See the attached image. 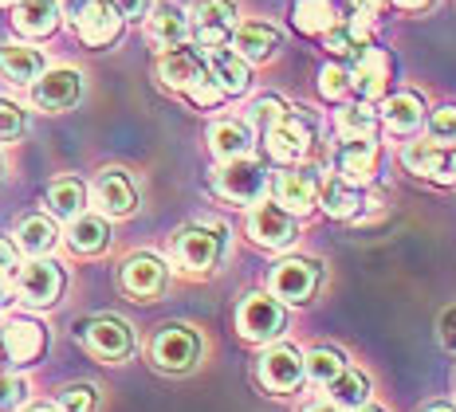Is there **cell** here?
<instances>
[{"mask_svg":"<svg viewBox=\"0 0 456 412\" xmlns=\"http://www.w3.org/2000/svg\"><path fill=\"white\" fill-rule=\"evenodd\" d=\"M16 271H20V247L0 239V283H12Z\"/></svg>","mask_w":456,"mask_h":412,"instance_id":"f6af8a7d","label":"cell"},{"mask_svg":"<svg viewBox=\"0 0 456 412\" xmlns=\"http://www.w3.org/2000/svg\"><path fill=\"white\" fill-rule=\"evenodd\" d=\"M94 405H99V392H94L91 385H68L60 392L63 412H94Z\"/></svg>","mask_w":456,"mask_h":412,"instance_id":"60d3db41","label":"cell"},{"mask_svg":"<svg viewBox=\"0 0 456 412\" xmlns=\"http://www.w3.org/2000/svg\"><path fill=\"white\" fill-rule=\"evenodd\" d=\"M441 342L456 353V306H449V311L441 314Z\"/></svg>","mask_w":456,"mask_h":412,"instance_id":"7dc6e473","label":"cell"},{"mask_svg":"<svg viewBox=\"0 0 456 412\" xmlns=\"http://www.w3.org/2000/svg\"><path fill=\"white\" fill-rule=\"evenodd\" d=\"M185 94H189V102H193V107H201V110H213V107H221V102L228 99V94H224V91L213 83V75H208V71H205L201 79H197V83H193V87H189Z\"/></svg>","mask_w":456,"mask_h":412,"instance_id":"ab89813d","label":"cell"},{"mask_svg":"<svg viewBox=\"0 0 456 412\" xmlns=\"http://www.w3.org/2000/svg\"><path fill=\"white\" fill-rule=\"evenodd\" d=\"M0 71H4V79L20 83V87H32L47 71V55L32 44H0Z\"/></svg>","mask_w":456,"mask_h":412,"instance_id":"d4e9b609","label":"cell"},{"mask_svg":"<svg viewBox=\"0 0 456 412\" xmlns=\"http://www.w3.org/2000/svg\"><path fill=\"white\" fill-rule=\"evenodd\" d=\"M394 4H397V8H429L433 0H394Z\"/></svg>","mask_w":456,"mask_h":412,"instance_id":"f907efd6","label":"cell"},{"mask_svg":"<svg viewBox=\"0 0 456 412\" xmlns=\"http://www.w3.org/2000/svg\"><path fill=\"white\" fill-rule=\"evenodd\" d=\"M94 205L102 216H130L138 208V189L122 169H102L94 181Z\"/></svg>","mask_w":456,"mask_h":412,"instance_id":"d6986e66","label":"cell"},{"mask_svg":"<svg viewBox=\"0 0 456 412\" xmlns=\"http://www.w3.org/2000/svg\"><path fill=\"white\" fill-rule=\"evenodd\" d=\"M319 279H322L319 263L315 260H299V255H296V260H280L272 267L268 287H272V295L283 306H303L311 295H315Z\"/></svg>","mask_w":456,"mask_h":412,"instance_id":"30bf717a","label":"cell"},{"mask_svg":"<svg viewBox=\"0 0 456 412\" xmlns=\"http://www.w3.org/2000/svg\"><path fill=\"white\" fill-rule=\"evenodd\" d=\"M338 12L330 0H299L296 12H291V24L299 28L303 36H327L330 28H335Z\"/></svg>","mask_w":456,"mask_h":412,"instance_id":"836d02e7","label":"cell"},{"mask_svg":"<svg viewBox=\"0 0 456 412\" xmlns=\"http://www.w3.org/2000/svg\"><path fill=\"white\" fill-rule=\"evenodd\" d=\"M307 369H303V353L296 346H272L260 358V381L272 392H291L303 385Z\"/></svg>","mask_w":456,"mask_h":412,"instance_id":"2e32d148","label":"cell"},{"mask_svg":"<svg viewBox=\"0 0 456 412\" xmlns=\"http://www.w3.org/2000/svg\"><path fill=\"white\" fill-rule=\"evenodd\" d=\"M79 334H83V346L102 361H126L134 353V330L122 319H114V314H99V319L83 322Z\"/></svg>","mask_w":456,"mask_h":412,"instance_id":"ba28073f","label":"cell"},{"mask_svg":"<svg viewBox=\"0 0 456 412\" xmlns=\"http://www.w3.org/2000/svg\"><path fill=\"white\" fill-rule=\"evenodd\" d=\"M275 47H280V32H275V24H268V20H244V24H236L232 52L240 55V60L268 63L272 55H275Z\"/></svg>","mask_w":456,"mask_h":412,"instance_id":"cb8c5ba5","label":"cell"},{"mask_svg":"<svg viewBox=\"0 0 456 412\" xmlns=\"http://www.w3.org/2000/svg\"><path fill=\"white\" fill-rule=\"evenodd\" d=\"M12 287H16V295H20V303L52 306L55 299H60V291H63V267L55 260L36 255V260H28L20 271L12 275Z\"/></svg>","mask_w":456,"mask_h":412,"instance_id":"9c48e42d","label":"cell"},{"mask_svg":"<svg viewBox=\"0 0 456 412\" xmlns=\"http://www.w3.org/2000/svg\"><path fill=\"white\" fill-rule=\"evenodd\" d=\"M24 400H28V381L24 377H12V373H4V377H0V412L24 408Z\"/></svg>","mask_w":456,"mask_h":412,"instance_id":"b9f144b4","label":"cell"},{"mask_svg":"<svg viewBox=\"0 0 456 412\" xmlns=\"http://www.w3.org/2000/svg\"><path fill=\"white\" fill-rule=\"evenodd\" d=\"M425 412H456V408H452V405H429Z\"/></svg>","mask_w":456,"mask_h":412,"instance_id":"f5cc1de1","label":"cell"},{"mask_svg":"<svg viewBox=\"0 0 456 412\" xmlns=\"http://www.w3.org/2000/svg\"><path fill=\"white\" fill-rule=\"evenodd\" d=\"M319 91H322V99H330V102H346L350 94V71L346 67H338V63H330V67H322L319 71Z\"/></svg>","mask_w":456,"mask_h":412,"instance_id":"f35d334b","label":"cell"},{"mask_svg":"<svg viewBox=\"0 0 456 412\" xmlns=\"http://www.w3.org/2000/svg\"><path fill=\"white\" fill-rule=\"evenodd\" d=\"M382 122L389 133H397V138H410V133L421 130L425 122V99L413 91H402V94H389L386 107H382Z\"/></svg>","mask_w":456,"mask_h":412,"instance_id":"4316f807","label":"cell"},{"mask_svg":"<svg viewBox=\"0 0 456 412\" xmlns=\"http://www.w3.org/2000/svg\"><path fill=\"white\" fill-rule=\"evenodd\" d=\"M346 71H350V91H358L362 102H374L389 94V55L378 52V47L358 52Z\"/></svg>","mask_w":456,"mask_h":412,"instance_id":"9a60e30c","label":"cell"},{"mask_svg":"<svg viewBox=\"0 0 456 412\" xmlns=\"http://www.w3.org/2000/svg\"><path fill=\"white\" fill-rule=\"evenodd\" d=\"M24 126H28L24 110L16 107L12 99H0V141H12V138H20Z\"/></svg>","mask_w":456,"mask_h":412,"instance_id":"7bdbcfd3","label":"cell"},{"mask_svg":"<svg viewBox=\"0 0 456 412\" xmlns=\"http://www.w3.org/2000/svg\"><path fill=\"white\" fill-rule=\"evenodd\" d=\"M322 40H327L330 55H338V60H354L358 52H366L370 47V24L358 20V16H350V20H335V28H330Z\"/></svg>","mask_w":456,"mask_h":412,"instance_id":"4dcf8cb0","label":"cell"},{"mask_svg":"<svg viewBox=\"0 0 456 412\" xmlns=\"http://www.w3.org/2000/svg\"><path fill=\"white\" fill-rule=\"evenodd\" d=\"M79 99H83V75L75 67H52V71H44L32 83V102L40 110L60 114V110H71Z\"/></svg>","mask_w":456,"mask_h":412,"instance_id":"4fadbf2b","label":"cell"},{"mask_svg":"<svg viewBox=\"0 0 456 412\" xmlns=\"http://www.w3.org/2000/svg\"><path fill=\"white\" fill-rule=\"evenodd\" d=\"M362 205H366V193L358 185H350V181H342V177H330L327 185L319 189V208L335 220L362 216Z\"/></svg>","mask_w":456,"mask_h":412,"instance_id":"f1b7e54d","label":"cell"},{"mask_svg":"<svg viewBox=\"0 0 456 412\" xmlns=\"http://www.w3.org/2000/svg\"><path fill=\"white\" fill-rule=\"evenodd\" d=\"M205 71L213 75V83L221 87L224 94H244L252 87V67L248 60H240V55L232 52V47H213V52H205Z\"/></svg>","mask_w":456,"mask_h":412,"instance_id":"44dd1931","label":"cell"},{"mask_svg":"<svg viewBox=\"0 0 456 412\" xmlns=\"http://www.w3.org/2000/svg\"><path fill=\"white\" fill-rule=\"evenodd\" d=\"M335 130L342 141H358V138H374L378 130V114L366 107V102H358V107H342L335 114Z\"/></svg>","mask_w":456,"mask_h":412,"instance_id":"d590c367","label":"cell"},{"mask_svg":"<svg viewBox=\"0 0 456 412\" xmlns=\"http://www.w3.org/2000/svg\"><path fill=\"white\" fill-rule=\"evenodd\" d=\"M60 244V232H55V224L47 216H24L20 228H16V247H20L24 255H47L52 247Z\"/></svg>","mask_w":456,"mask_h":412,"instance_id":"d6a6232c","label":"cell"},{"mask_svg":"<svg viewBox=\"0 0 456 412\" xmlns=\"http://www.w3.org/2000/svg\"><path fill=\"white\" fill-rule=\"evenodd\" d=\"M275 205L288 208L291 216H307L319 208V189H322V177L315 169H296L288 166L280 177H275Z\"/></svg>","mask_w":456,"mask_h":412,"instance_id":"7c38bea8","label":"cell"},{"mask_svg":"<svg viewBox=\"0 0 456 412\" xmlns=\"http://www.w3.org/2000/svg\"><path fill=\"white\" fill-rule=\"evenodd\" d=\"M236 330H240V338L264 346V342H275L288 330V311H283V303L275 299V295L256 291L240 303V311H236Z\"/></svg>","mask_w":456,"mask_h":412,"instance_id":"277c9868","label":"cell"},{"mask_svg":"<svg viewBox=\"0 0 456 412\" xmlns=\"http://www.w3.org/2000/svg\"><path fill=\"white\" fill-rule=\"evenodd\" d=\"M402 166L413 177H425L433 185H456V146L452 141H410L402 149Z\"/></svg>","mask_w":456,"mask_h":412,"instance_id":"5b68a950","label":"cell"},{"mask_svg":"<svg viewBox=\"0 0 456 412\" xmlns=\"http://www.w3.org/2000/svg\"><path fill=\"white\" fill-rule=\"evenodd\" d=\"M378 8H382V0H350V12H354L358 20H366V24L378 16Z\"/></svg>","mask_w":456,"mask_h":412,"instance_id":"c3c4849f","label":"cell"},{"mask_svg":"<svg viewBox=\"0 0 456 412\" xmlns=\"http://www.w3.org/2000/svg\"><path fill=\"white\" fill-rule=\"evenodd\" d=\"M71 24L87 47H110L122 36V24L126 20H122V12L114 8V0H87Z\"/></svg>","mask_w":456,"mask_h":412,"instance_id":"5bb4252c","label":"cell"},{"mask_svg":"<svg viewBox=\"0 0 456 412\" xmlns=\"http://www.w3.org/2000/svg\"><path fill=\"white\" fill-rule=\"evenodd\" d=\"M315 118H311L303 107L296 110H283V118L275 122V126L264 133V141H268V158L280 161V166H296L299 158H307L311 141H315Z\"/></svg>","mask_w":456,"mask_h":412,"instance_id":"3957f363","label":"cell"},{"mask_svg":"<svg viewBox=\"0 0 456 412\" xmlns=\"http://www.w3.org/2000/svg\"><path fill=\"white\" fill-rule=\"evenodd\" d=\"M189 32H193L197 47H205V52L224 47L236 32V4L232 0H197L193 16H189Z\"/></svg>","mask_w":456,"mask_h":412,"instance_id":"52a82bcc","label":"cell"},{"mask_svg":"<svg viewBox=\"0 0 456 412\" xmlns=\"http://www.w3.org/2000/svg\"><path fill=\"white\" fill-rule=\"evenodd\" d=\"M150 358H154L158 369L185 373V369L197 366V358H201V338L182 322L161 326V330L154 334V342H150Z\"/></svg>","mask_w":456,"mask_h":412,"instance_id":"8992f818","label":"cell"},{"mask_svg":"<svg viewBox=\"0 0 456 412\" xmlns=\"http://www.w3.org/2000/svg\"><path fill=\"white\" fill-rule=\"evenodd\" d=\"M47 208L60 220H75L87 208V185L79 177H60L47 185Z\"/></svg>","mask_w":456,"mask_h":412,"instance_id":"1f68e13d","label":"cell"},{"mask_svg":"<svg viewBox=\"0 0 456 412\" xmlns=\"http://www.w3.org/2000/svg\"><path fill=\"white\" fill-rule=\"evenodd\" d=\"M213 185L216 193L224 200H232V205H260L264 197H268V169H264V161L256 158H228L221 161V169L213 174Z\"/></svg>","mask_w":456,"mask_h":412,"instance_id":"6da1fadb","label":"cell"},{"mask_svg":"<svg viewBox=\"0 0 456 412\" xmlns=\"http://www.w3.org/2000/svg\"><path fill=\"white\" fill-rule=\"evenodd\" d=\"M205 75V52H197V47H169V52H161L158 60V79L166 83L169 91H189L197 79Z\"/></svg>","mask_w":456,"mask_h":412,"instance_id":"e0dca14e","label":"cell"},{"mask_svg":"<svg viewBox=\"0 0 456 412\" xmlns=\"http://www.w3.org/2000/svg\"><path fill=\"white\" fill-rule=\"evenodd\" d=\"M110 244V224L99 213H79L68 220V247L75 255H99Z\"/></svg>","mask_w":456,"mask_h":412,"instance_id":"83f0119b","label":"cell"},{"mask_svg":"<svg viewBox=\"0 0 456 412\" xmlns=\"http://www.w3.org/2000/svg\"><path fill=\"white\" fill-rule=\"evenodd\" d=\"M122 291L134 299H158L166 291V263L158 255H130L122 263Z\"/></svg>","mask_w":456,"mask_h":412,"instance_id":"7402d4cb","label":"cell"},{"mask_svg":"<svg viewBox=\"0 0 456 412\" xmlns=\"http://www.w3.org/2000/svg\"><path fill=\"white\" fill-rule=\"evenodd\" d=\"M303 369H307V377L315 381V385H330V381L346 369V358L330 346H319V350L303 353Z\"/></svg>","mask_w":456,"mask_h":412,"instance_id":"8d00e7d4","label":"cell"},{"mask_svg":"<svg viewBox=\"0 0 456 412\" xmlns=\"http://www.w3.org/2000/svg\"><path fill=\"white\" fill-rule=\"evenodd\" d=\"M28 412H63V408H55V405H36V408H28Z\"/></svg>","mask_w":456,"mask_h":412,"instance_id":"816d5d0a","label":"cell"},{"mask_svg":"<svg viewBox=\"0 0 456 412\" xmlns=\"http://www.w3.org/2000/svg\"><path fill=\"white\" fill-rule=\"evenodd\" d=\"M224 255V228L221 224H189L174 236V263L182 271L205 275Z\"/></svg>","mask_w":456,"mask_h":412,"instance_id":"7a4b0ae2","label":"cell"},{"mask_svg":"<svg viewBox=\"0 0 456 412\" xmlns=\"http://www.w3.org/2000/svg\"><path fill=\"white\" fill-rule=\"evenodd\" d=\"M429 130L436 141H456V102H444V107L433 110Z\"/></svg>","mask_w":456,"mask_h":412,"instance_id":"ee69618b","label":"cell"},{"mask_svg":"<svg viewBox=\"0 0 456 412\" xmlns=\"http://www.w3.org/2000/svg\"><path fill=\"white\" fill-rule=\"evenodd\" d=\"M60 0H20L12 4V28L28 40H44L60 28Z\"/></svg>","mask_w":456,"mask_h":412,"instance_id":"484cf974","label":"cell"},{"mask_svg":"<svg viewBox=\"0 0 456 412\" xmlns=\"http://www.w3.org/2000/svg\"><path fill=\"white\" fill-rule=\"evenodd\" d=\"M283 110H288V102H283L280 94H260V99H252V107H248V126L268 133L275 122L283 118Z\"/></svg>","mask_w":456,"mask_h":412,"instance_id":"74e56055","label":"cell"},{"mask_svg":"<svg viewBox=\"0 0 456 412\" xmlns=\"http://www.w3.org/2000/svg\"><path fill=\"white\" fill-rule=\"evenodd\" d=\"M307 412H342V408L335 405V400H319V405H311Z\"/></svg>","mask_w":456,"mask_h":412,"instance_id":"681fc988","label":"cell"},{"mask_svg":"<svg viewBox=\"0 0 456 412\" xmlns=\"http://www.w3.org/2000/svg\"><path fill=\"white\" fill-rule=\"evenodd\" d=\"M248 236L260 247L283 252V247H291L299 239V224H296V216H291L288 208L272 205V200L264 197L260 205H252V213H248Z\"/></svg>","mask_w":456,"mask_h":412,"instance_id":"8fae6325","label":"cell"},{"mask_svg":"<svg viewBox=\"0 0 456 412\" xmlns=\"http://www.w3.org/2000/svg\"><path fill=\"white\" fill-rule=\"evenodd\" d=\"M354 412H382V408H374V405H358Z\"/></svg>","mask_w":456,"mask_h":412,"instance_id":"db71d44e","label":"cell"},{"mask_svg":"<svg viewBox=\"0 0 456 412\" xmlns=\"http://www.w3.org/2000/svg\"><path fill=\"white\" fill-rule=\"evenodd\" d=\"M47 350V330L32 319H12L4 326V353L12 366H32Z\"/></svg>","mask_w":456,"mask_h":412,"instance_id":"ffe728a7","label":"cell"},{"mask_svg":"<svg viewBox=\"0 0 456 412\" xmlns=\"http://www.w3.org/2000/svg\"><path fill=\"white\" fill-rule=\"evenodd\" d=\"M0 4H4V8H12V4H20V0H0Z\"/></svg>","mask_w":456,"mask_h":412,"instance_id":"11a10c76","label":"cell"},{"mask_svg":"<svg viewBox=\"0 0 456 412\" xmlns=\"http://www.w3.org/2000/svg\"><path fill=\"white\" fill-rule=\"evenodd\" d=\"M330 397H335V405L338 408H358V405H366L370 400V377L362 369H342L335 381H330Z\"/></svg>","mask_w":456,"mask_h":412,"instance_id":"e575fe53","label":"cell"},{"mask_svg":"<svg viewBox=\"0 0 456 412\" xmlns=\"http://www.w3.org/2000/svg\"><path fill=\"white\" fill-rule=\"evenodd\" d=\"M208 149L216 153L221 161L228 158H244L252 149V126L240 118H221L208 126Z\"/></svg>","mask_w":456,"mask_h":412,"instance_id":"f546056e","label":"cell"},{"mask_svg":"<svg viewBox=\"0 0 456 412\" xmlns=\"http://www.w3.org/2000/svg\"><path fill=\"white\" fill-rule=\"evenodd\" d=\"M150 4H154V0H114V8L122 12V20H138V16H146Z\"/></svg>","mask_w":456,"mask_h":412,"instance_id":"bcb514c9","label":"cell"},{"mask_svg":"<svg viewBox=\"0 0 456 412\" xmlns=\"http://www.w3.org/2000/svg\"><path fill=\"white\" fill-rule=\"evenodd\" d=\"M146 36H150V44H154V47L169 52V47H177V44L189 40V16L177 4L161 0V4H154L146 12Z\"/></svg>","mask_w":456,"mask_h":412,"instance_id":"603a6c76","label":"cell"},{"mask_svg":"<svg viewBox=\"0 0 456 412\" xmlns=\"http://www.w3.org/2000/svg\"><path fill=\"white\" fill-rule=\"evenodd\" d=\"M378 158H382V149L374 146V138H358V141H346V146L338 149L335 169H338L342 181L366 189V185H374V177H378Z\"/></svg>","mask_w":456,"mask_h":412,"instance_id":"ac0fdd59","label":"cell"}]
</instances>
